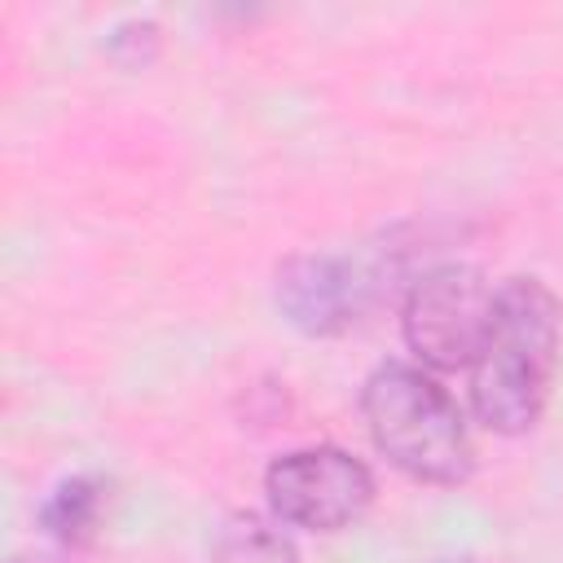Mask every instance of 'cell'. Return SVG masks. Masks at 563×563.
Returning a JSON list of instances; mask_svg holds the SVG:
<instances>
[{
	"label": "cell",
	"instance_id": "6da1fadb",
	"mask_svg": "<svg viewBox=\"0 0 563 563\" xmlns=\"http://www.w3.org/2000/svg\"><path fill=\"white\" fill-rule=\"evenodd\" d=\"M563 347V308L537 277H510L497 286L484 347L471 365V405L488 431H528L554 387Z\"/></svg>",
	"mask_w": 563,
	"mask_h": 563
},
{
	"label": "cell",
	"instance_id": "7a4b0ae2",
	"mask_svg": "<svg viewBox=\"0 0 563 563\" xmlns=\"http://www.w3.org/2000/svg\"><path fill=\"white\" fill-rule=\"evenodd\" d=\"M361 409L378 453L422 484H462L475 471L457 400L422 369L387 361L365 378Z\"/></svg>",
	"mask_w": 563,
	"mask_h": 563
},
{
	"label": "cell",
	"instance_id": "3957f363",
	"mask_svg": "<svg viewBox=\"0 0 563 563\" xmlns=\"http://www.w3.org/2000/svg\"><path fill=\"white\" fill-rule=\"evenodd\" d=\"M497 290L471 264H440L422 273L405 299V343L431 369H471L488 321H493Z\"/></svg>",
	"mask_w": 563,
	"mask_h": 563
},
{
	"label": "cell",
	"instance_id": "277c9868",
	"mask_svg": "<svg viewBox=\"0 0 563 563\" xmlns=\"http://www.w3.org/2000/svg\"><path fill=\"white\" fill-rule=\"evenodd\" d=\"M273 510L312 532H339L365 515L374 501V475L361 457L343 449H299L268 466L264 475Z\"/></svg>",
	"mask_w": 563,
	"mask_h": 563
},
{
	"label": "cell",
	"instance_id": "5b68a950",
	"mask_svg": "<svg viewBox=\"0 0 563 563\" xmlns=\"http://www.w3.org/2000/svg\"><path fill=\"white\" fill-rule=\"evenodd\" d=\"M365 282L334 255H295L277 273V303L303 334H339L361 312Z\"/></svg>",
	"mask_w": 563,
	"mask_h": 563
},
{
	"label": "cell",
	"instance_id": "8992f818",
	"mask_svg": "<svg viewBox=\"0 0 563 563\" xmlns=\"http://www.w3.org/2000/svg\"><path fill=\"white\" fill-rule=\"evenodd\" d=\"M211 563H299V554H295V545L282 528L242 510V515H229L216 528Z\"/></svg>",
	"mask_w": 563,
	"mask_h": 563
},
{
	"label": "cell",
	"instance_id": "52a82bcc",
	"mask_svg": "<svg viewBox=\"0 0 563 563\" xmlns=\"http://www.w3.org/2000/svg\"><path fill=\"white\" fill-rule=\"evenodd\" d=\"M101 501H106V488L97 479H88V475H75V479H66V484L53 488V497L40 510V519H44V528L53 537L79 545V541L92 537V528L101 519Z\"/></svg>",
	"mask_w": 563,
	"mask_h": 563
}]
</instances>
